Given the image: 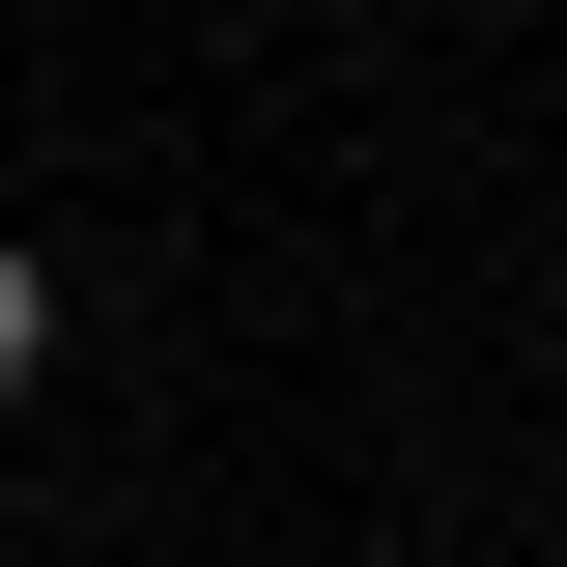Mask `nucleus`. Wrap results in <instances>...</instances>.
Wrapping results in <instances>:
<instances>
[{"label":"nucleus","mask_w":567,"mask_h":567,"mask_svg":"<svg viewBox=\"0 0 567 567\" xmlns=\"http://www.w3.org/2000/svg\"><path fill=\"white\" fill-rule=\"evenodd\" d=\"M29 369H58V284H29V256H0V398H29Z\"/></svg>","instance_id":"f257e3e1"}]
</instances>
